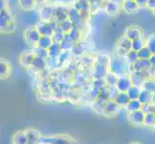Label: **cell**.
Here are the masks:
<instances>
[{
    "label": "cell",
    "instance_id": "obj_50",
    "mask_svg": "<svg viewBox=\"0 0 155 144\" xmlns=\"http://www.w3.org/2000/svg\"><path fill=\"white\" fill-rule=\"evenodd\" d=\"M142 110L145 114H155V103H150L147 105H143Z\"/></svg>",
    "mask_w": 155,
    "mask_h": 144
},
{
    "label": "cell",
    "instance_id": "obj_41",
    "mask_svg": "<svg viewBox=\"0 0 155 144\" xmlns=\"http://www.w3.org/2000/svg\"><path fill=\"white\" fill-rule=\"evenodd\" d=\"M146 46V40L143 38L137 39L135 40H132V50H134L136 52L140 51L142 48Z\"/></svg>",
    "mask_w": 155,
    "mask_h": 144
},
{
    "label": "cell",
    "instance_id": "obj_9",
    "mask_svg": "<svg viewBox=\"0 0 155 144\" xmlns=\"http://www.w3.org/2000/svg\"><path fill=\"white\" fill-rule=\"evenodd\" d=\"M132 87V82L131 79L128 75H124L119 77L117 83L116 85V88L119 92H127L128 89Z\"/></svg>",
    "mask_w": 155,
    "mask_h": 144
},
{
    "label": "cell",
    "instance_id": "obj_4",
    "mask_svg": "<svg viewBox=\"0 0 155 144\" xmlns=\"http://www.w3.org/2000/svg\"><path fill=\"white\" fill-rule=\"evenodd\" d=\"M41 35L39 33V31L37 30L35 26H30L27 29H25L24 31V40L26 41V43L34 46H37V43L41 38Z\"/></svg>",
    "mask_w": 155,
    "mask_h": 144
},
{
    "label": "cell",
    "instance_id": "obj_27",
    "mask_svg": "<svg viewBox=\"0 0 155 144\" xmlns=\"http://www.w3.org/2000/svg\"><path fill=\"white\" fill-rule=\"evenodd\" d=\"M13 144H28L27 136L25 135V132L18 131L14 135L12 138Z\"/></svg>",
    "mask_w": 155,
    "mask_h": 144
},
{
    "label": "cell",
    "instance_id": "obj_43",
    "mask_svg": "<svg viewBox=\"0 0 155 144\" xmlns=\"http://www.w3.org/2000/svg\"><path fill=\"white\" fill-rule=\"evenodd\" d=\"M68 37L71 38L74 42H78L81 40V38H82V32L80 31L79 29H76V28H73L69 33H68Z\"/></svg>",
    "mask_w": 155,
    "mask_h": 144
},
{
    "label": "cell",
    "instance_id": "obj_52",
    "mask_svg": "<svg viewBox=\"0 0 155 144\" xmlns=\"http://www.w3.org/2000/svg\"><path fill=\"white\" fill-rule=\"evenodd\" d=\"M147 7L153 11L155 9V0H147Z\"/></svg>",
    "mask_w": 155,
    "mask_h": 144
},
{
    "label": "cell",
    "instance_id": "obj_46",
    "mask_svg": "<svg viewBox=\"0 0 155 144\" xmlns=\"http://www.w3.org/2000/svg\"><path fill=\"white\" fill-rule=\"evenodd\" d=\"M92 87L94 88H97V89H103L104 88L107 87L106 82L104 79H94L92 80Z\"/></svg>",
    "mask_w": 155,
    "mask_h": 144
},
{
    "label": "cell",
    "instance_id": "obj_2",
    "mask_svg": "<svg viewBox=\"0 0 155 144\" xmlns=\"http://www.w3.org/2000/svg\"><path fill=\"white\" fill-rule=\"evenodd\" d=\"M39 144H73L71 137L68 136H41Z\"/></svg>",
    "mask_w": 155,
    "mask_h": 144
},
{
    "label": "cell",
    "instance_id": "obj_36",
    "mask_svg": "<svg viewBox=\"0 0 155 144\" xmlns=\"http://www.w3.org/2000/svg\"><path fill=\"white\" fill-rule=\"evenodd\" d=\"M107 87H116V85L117 83V80H119V76H117L116 74L112 73V72H108L107 75L104 78Z\"/></svg>",
    "mask_w": 155,
    "mask_h": 144
},
{
    "label": "cell",
    "instance_id": "obj_3",
    "mask_svg": "<svg viewBox=\"0 0 155 144\" xmlns=\"http://www.w3.org/2000/svg\"><path fill=\"white\" fill-rule=\"evenodd\" d=\"M128 76L131 79L132 86H136L141 88L143 87V83H145L147 79H150L148 70L147 71H132Z\"/></svg>",
    "mask_w": 155,
    "mask_h": 144
},
{
    "label": "cell",
    "instance_id": "obj_39",
    "mask_svg": "<svg viewBox=\"0 0 155 144\" xmlns=\"http://www.w3.org/2000/svg\"><path fill=\"white\" fill-rule=\"evenodd\" d=\"M142 88L145 89V90H147V91H149L150 93L155 95V80L154 79H147V81L143 83Z\"/></svg>",
    "mask_w": 155,
    "mask_h": 144
},
{
    "label": "cell",
    "instance_id": "obj_45",
    "mask_svg": "<svg viewBox=\"0 0 155 144\" xmlns=\"http://www.w3.org/2000/svg\"><path fill=\"white\" fill-rule=\"evenodd\" d=\"M139 60V57H138V52L134 51V50H130L129 52L127 53V55L125 57V61L130 63V65H133L135 62H137Z\"/></svg>",
    "mask_w": 155,
    "mask_h": 144
},
{
    "label": "cell",
    "instance_id": "obj_28",
    "mask_svg": "<svg viewBox=\"0 0 155 144\" xmlns=\"http://www.w3.org/2000/svg\"><path fill=\"white\" fill-rule=\"evenodd\" d=\"M48 51V58H58L60 56V54L63 52L60 43H56V42H53L52 45L47 49Z\"/></svg>",
    "mask_w": 155,
    "mask_h": 144
},
{
    "label": "cell",
    "instance_id": "obj_56",
    "mask_svg": "<svg viewBox=\"0 0 155 144\" xmlns=\"http://www.w3.org/2000/svg\"><path fill=\"white\" fill-rule=\"evenodd\" d=\"M152 12H153V14H154V15H155V9H154V10H153V11H152Z\"/></svg>",
    "mask_w": 155,
    "mask_h": 144
},
{
    "label": "cell",
    "instance_id": "obj_14",
    "mask_svg": "<svg viewBox=\"0 0 155 144\" xmlns=\"http://www.w3.org/2000/svg\"><path fill=\"white\" fill-rule=\"evenodd\" d=\"M119 110H120V107L117 106V104L115 102V100L110 99V100L107 101L106 104H105L103 114L106 116H109V117L114 116L119 113Z\"/></svg>",
    "mask_w": 155,
    "mask_h": 144
},
{
    "label": "cell",
    "instance_id": "obj_34",
    "mask_svg": "<svg viewBox=\"0 0 155 144\" xmlns=\"http://www.w3.org/2000/svg\"><path fill=\"white\" fill-rule=\"evenodd\" d=\"M15 30V23L14 22H5L3 20H0V32L2 33H13Z\"/></svg>",
    "mask_w": 155,
    "mask_h": 144
},
{
    "label": "cell",
    "instance_id": "obj_49",
    "mask_svg": "<svg viewBox=\"0 0 155 144\" xmlns=\"http://www.w3.org/2000/svg\"><path fill=\"white\" fill-rule=\"evenodd\" d=\"M34 54L36 57H39L41 59H48V51L47 49H44V48H41V47H36V49L34 51Z\"/></svg>",
    "mask_w": 155,
    "mask_h": 144
},
{
    "label": "cell",
    "instance_id": "obj_23",
    "mask_svg": "<svg viewBox=\"0 0 155 144\" xmlns=\"http://www.w3.org/2000/svg\"><path fill=\"white\" fill-rule=\"evenodd\" d=\"M11 73V65L5 59H0V79L7 78Z\"/></svg>",
    "mask_w": 155,
    "mask_h": 144
},
{
    "label": "cell",
    "instance_id": "obj_29",
    "mask_svg": "<svg viewBox=\"0 0 155 144\" xmlns=\"http://www.w3.org/2000/svg\"><path fill=\"white\" fill-rule=\"evenodd\" d=\"M107 101H104L100 98H97V100H94L93 102V110L95 114H103L104 111V107Z\"/></svg>",
    "mask_w": 155,
    "mask_h": 144
},
{
    "label": "cell",
    "instance_id": "obj_22",
    "mask_svg": "<svg viewBox=\"0 0 155 144\" xmlns=\"http://www.w3.org/2000/svg\"><path fill=\"white\" fill-rule=\"evenodd\" d=\"M31 68L34 69V70L39 74L41 71L45 70V69L47 68L46 60H45V59H41V58H39V57H35V60L33 62V65H32Z\"/></svg>",
    "mask_w": 155,
    "mask_h": 144
},
{
    "label": "cell",
    "instance_id": "obj_53",
    "mask_svg": "<svg viewBox=\"0 0 155 144\" xmlns=\"http://www.w3.org/2000/svg\"><path fill=\"white\" fill-rule=\"evenodd\" d=\"M7 8V1L6 0H0V11H3Z\"/></svg>",
    "mask_w": 155,
    "mask_h": 144
},
{
    "label": "cell",
    "instance_id": "obj_24",
    "mask_svg": "<svg viewBox=\"0 0 155 144\" xmlns=\"http://www.w3.org/2000/svg\"><path fill=\"white\" fill-rule=\"evenodd\" d=\"M117 47L124 50L126 52H129L132 49V40H130L127 37L124 36L120 37L117 42Z\"/></svg>",
    "mask_w": 155,
    "mask_h": 144
},
{
    "label": "cell",
    "instance_id": "obj_42",
    "mask_svg": "<svg viewBox=\"0 0 155 144\" xmlns=\"http://www.w3.org/2000/svg\"><path fill=\"white\" fill-rule=\"evenodd\" d=\"M51 38L53 41L56 42V43H61L64 40V38H65V34H64V32L58 27L56 30H54V33H53Z\"/></svg>",
    "mask_w": 155,
    "mask_h": 144
},
{
    "label": "cell",
    "instance_id": "obj_38",
    "mask_svg": "<svg viewBox=\"0 0 155 144\" xmlns=\"http://www.w3.org/2000/svg\"><path fill=\"white\" fill-rule=\"evenodd\" d=\"M59 28L64 32V34H68L74 28V26H73V23L71 22V21L68 18L67 20L63 21L62 23L59 24Z\"/></svg>",
    "mask_w": 155,
    "mask_h": 144
},
{
    "label": "cell",
    "instance_id": "obj_40",
    "mask_svg": "<svg viewBox=\"0 0 155 144\" xmlns=\"http://www.w3.org/2000/svg\"><path fill=\"white\" fill-rule=\"evenodd\" d=\"M146 46L151 52L152 55H155V34H152L146 39Z\"/></svg>",
    "mask_w": 155,
    "mask_h": 144
},
{
    "label": "cell",
    "instance_id": "obj_19",
    "mask_svg": "<svg viewBox=\"0 0 155 144\" xmlns=\"http://www.w3.org/2000/svg\"><path fill=\"white\" fill-rule=\"evenodd\" d=\"M73 7L80 13H91V3L89 0H76Z\"/></svg>",
    "mask_w": 155,
    "mask_h": 144
},
{
    "label": "cell",
    "instance_id": "obj_18",
    "mask_svg": "<svg viewBox=\"0 0 155 144\" xmlns=\"http://www.w3.org/2000/svg\"><path fill=\"white\" fill-rule=\"evenodd\" d=\"M25 132V135L27 136L28 144H39V139L41 137L40 133L35 129H27Z\"/></svg>",
    "mask_w": 155,
    "mask_h": 144
},
{
    "label": "cell",
    "instance_id": "obj_57",
    "mask_svg": "<svg viewBox=\"0 0 155 144\" xmlns=\"http://www.w3.org/2000/svg\"><path fill=\"white\" fill-rule=\"evenodd\" d=\"M154 115H155V114H154Z\"/></svg>",
    "mask_w": 155,
    "mask_h": 144
},
{
    "label": "cell",
    "instance_id": "obj_13",
    "mask_svg": "<svg viewBox=\"0 0 155 144\" xmlns=\"http://www.w3.org/2000/svg\"><path fill=\"white\" fill-rule=\"evenodd\" d=\"M87 47H88L87 42L82 41V40L76 42V43L73 45V47L71 48V55L75 56L77 58H81L82 56H84L85 53L87 52V50H88Z\"/></svg>",
    "mask_w": 155,
    "mask_h": 144
},
{
    "label": "cell",
    "instance_id": "obj_26",
    "mask_svg": "<svg viewBox=\"0 0 155 144\" xmlns=\"http://www.w3.org/2000/svg\"><path fill=\"white\" fill-rule=\"evenodd\" d=\"M114 100L120 108H125L127 104L130 102V98L127 92H119V94L117 95V97Z\"/></svg>",
    "mask_w": 155,
    "mask_h": 144
},
{
    "label": "cell",
    "instance_id": "obj_21",
    "mask_svg": "<svg viewBox=\"0 0 155 144\" xmlns=\"http://www.w3.org/2000/svg\"><path fill=\"white\" fill-rule=\"evenodd\" d=\"M111 60H112V58L110 57L109 54H107V53H98V54L94 57V63L109 67Z\"/></svg>",
    "mask_w": 155,
    "mask_h": 144
},
{
    "label": "cell",
    "instance_id": "obj_55",
    "mask_svg": "<svg viewBox=\"0 0 155 144\" xmlns=\"http://www.w3.org/2000/svg\"><path fill=\"white\" fill-rule=\"evenodd\" d=\"M130 144H141V143H139V142H132V143H130Z\"/></svg>",
    "mask_w": 155,
    "mask_h": 144
},
{
    "label": "cell",
    "instance_id": "obj_11",
    "mask_svg": "<svg viewBox=\"0 0 155 144\" xmlns=\"http://www.w3.org/2000/svg\"><path fill=\"white\" fill-rule=\"evenodd\" d=\"M54 12H55V7L54 6H44L40 10V18L42 21H47L50 22L53 20V17H54Z\"/></svg>",
    "mask_w": 155,
    "mask_h": 144
},
{
    "label": "cell",
    "instance_id": "obj_12",
    "mask_svg": "<svg viewBox=\"0 0 155 144\" xmlns=\"http://www.w3.org/2000/svg\"><path fill=\"white\" fill-rule=\"evenodd\" d=\"M124 36L127 37L130 40H135L137 39L143 38V31L140 27H138V26L132 25L126 28Z\"/></svg>",
    "mask_w": 155,
    "mask_h": 144
},
{
    "label": "cell",
    "instance_id": "obj_35",
    "mask_svg": "<svg viewBox=\"0 0 155 144\" xmlns=\"http://www.w3.org/2000/svg\"><path fill=\"white\" fill-rule=\"evenodd\" d=\"M74 44H75V42H74L71 38H69L68 34H65V38H64V40L60 43L61 48H62L63 51H71Z\"/></svg>",
    "mask_w": 155,
    "mask_h": 144
},
{
    "label": "cell",
    "instance_id": "obj_25",
    "mask_svg": "<svg viewBox=\"0 0 155 144\" xmlns=\"http://www.w3.org/2000/svg\"><path fill=\"white\" fill-rule=\"evenodd\" d=\"M153 98H154V94L142 88L138 100L142 103V105H147V104L153 103Z\"/></svg>",
    "mask_w": 155,
    "mask_h": 144
},
{
    "label": "cell",
    "instance_id": "obj_15",
    "mask_svg": "<svg viewBox=\"0 0 155 144\" xmlns=\"http://www.w3.org/2000/svg\"><path fill=\"white\" fill-rule=\"evenodd\" d=\"M35 54L34 52H23L19 57V63L23 67L29 68L33 65V62L35 60Z\"/></svg>",
    "mask_w": 155,
    "mask_h": 144
},
{
    "label": "cell",
    "instance_id": "obj_33",
    "mask_svg": "<svg viewBox=\"0 0 155 144\" xmlns=\"http://www.w3.org/2000/svg\"><path fill=\"white\" fill-rule=\"evenodd\" d=\"M71 51H63L60 54V56L58 57V62H59V65H60V67L67 66L68 62L71 61Z\"/></svg>",
    "mask_w": 155,
    "mask_h": 144
},
{
    "label": "cell",
    "instance_id": "obj_54",
    "mask_svg": "<svg viewBox=\"0 0 155 144\" xmlns=\"http://www.w3.org/2000/svg\"><path fill=\"white\" fill-rule=\"evenodd\" d=\"M149 62H150V66L153 69H155V55H151V57L148 59Z\"/></svg>",
    "mask_w": 155,
    "mask_h": 144
},
{
    "label": "cell",
    "instance_id": "obj_20",
    "mask_svg": "<svg viewBox=\"0 0 155 144\" xmlns=\"http://www.w3.org/2000/svg\"><path fill=\"white\" fill-rule=\"evenodd\" d=\"M122 8L125 11L127 14H135L138 12L139 6L135 2V0H124L122 2Z\"/></svg>",
    "mask_w": 155,
    "mask_h": 144
},
{
    "label": "cell",
    "instance_id": "obj_6",
    "mask_svg": "<svg viewBox=\"0 0 155 144\" xmlns=\"http://www.w3.org/2000/svg\"><path fill=\"white\" fill-rule=\"evenodd\" d=\"M37 30L39 31L41 36H45V37H52L53 33H54V28H53L51 22H47V21H42L40 20L38 23L35 25Z\"/></svg>",
    "mask_w": 155,
    "mask_h": 144
},
{
    "label": "cell",
    "instance_id": "obj_16",
    "mask_svg": "<svg viewBox=\"0 0 155 144\" xmlns=\"http://www.w3.org/2000/svg\"><path fill=\"white\" fill-rule=\"evenodd\" d=\"M120 4L115 0H109L108 2L105 4V13L109 15H116L120 12Z\"/></svg>",
    "mask_w": 155,
    "mask_h": 144
},
{
    "label": "cell",
    "instance_id": "obj_58",
    "mask_svg": "<svg viewBox=\"0 0 155 144\" xmlns=\"http://www.w3.org/2000/svg\"><path fill=\"white\" fill-rule=\"evenodd\" d=\"M154 128H155V127H154Z\"/></svg>",
    "mask_w": 155,
    "mask_h": 144
},
{
    "label": "cell",
    "instance_id": "obj_44",
    "mask_svg": "<svg viewBox=\"0 0 155 144\" xmlns=\"http://www.w3.org/2000/svg\"><path fill=\"white\" fill-rule=\"evenodd\" d=\"M143 125L147 127H155V115L154 114H145V119H143Z\"/></svg>",
    "mask_w": 155,
    "mask_h": 144
},
{
    "label": "cell",
    "instance_id": "obj_1",
    "mask_svg": "<svg viewBox=\"0 0 155 144\" xmlns=\"http://www.w3.org/2000/svg\"><path fill=\"white\" fill-rule=\"evenodd\" d=\"M128 62L124 61V59L120 58H112L109 65V71L116 74L117 76H124L126 75V67Z\"/></svg>",
    "mask_w": 155,
    "mask_h": 144
},
{
    "label": "cell",
    "instance_id": "obj_31",
    "mask_svg": "<svg viewBox=\"0 0 155 144\" xmlns=\"http://www.w3.org/2000/svg\"><path fill=\"white\" fill-rule=\"evenodd\" d=\"M53 40L51 37H45V36H41L38 43H37V47H41L44 48V49H48V48L52 45L53 43Z\"/></svg>",
    "mask_w": 155,
    "mask_h": 144
},
{
    "label": "cell",
    "instance_id": "obj_7",
    "mask_svg": "<svg viewBox=\"0 0 155 144\" xmlns=\"http://www.w3.org/2000/svg\"><path fill=\"white\" fill-rule=\"evenodd\" d=\"M127 119L130 123L135 127H140L143 125V119H145V113L141 110L133 111V113H128Z\"/></svg>",
    "mask_w": 155,
    "mask_h": 144
},
{
    "label": "cell",
    "instance_id": "obj_10",
    "mask_svg": "<svg viewBox=\"0 0 155 144\" xmlns=\"http://www.w3.org/2000/svg\"><path fill=\"white\" fill-rule=\"evenodd\" d=\"M68 18V9H67L64 6H56L54 17H53L52 21H55L58 24H60L63 21L67 20Z\"/></svg>",
    "mask_w": 155,
    "mask_h": 144
},
{
    "label": "cell",
    "instance_id": "obj_8",
    "mask_svg": "<svg viewBox=\"0 0 155 144\" xmlns=\"http://www.w3.org/2000/svg\"><path fill=\"white\" fill-rule=\"evenodd\" d=\"M90 72H91V77H92V80H94V79H104L105 76L107 75V73L109 72V67L94 63V66L90 69Z\"/></svg>",
    "mask_w": 155,
    "mask_h": 144
},
{
    "label": "cell",
    "instance_id": "obj_48",
    "mask_svg": "<svg viewBox=\"0 0 155 144\" xmlns=\"http://www.w3.org/2000/svg\"><path fill=\"white\" fill-rule=\"evenodd\" d=\"M0 20H3L5 22H14V19H13V17L12 14H11L7 9H5L3 11H0Z\"/></svg>",
    "mask_w": 155,
    "mask_h": 144
},
{
    "label": "cell",
    "instance_id": "obj_5",
    "mask_svg": "<svg viewBox=\"0 0 155 144\" xmlns=\"http://www.w3.org/2000/svg\"><path fill=\"white\" fill-rule=\"evenodd\" d=\"M68 19L73 23L74 28L82 30V25L84 24V21L81 18V14L79 11H77L74 7L68 9Z\"/></svg>",
    "mask_w": 155,
    "mask_h": 144
},
{
    "label": "cell",
    "instance_id": "obj_32",
    "mask_svg": "<svg viewBox=\"0 0 155 144\" xmlns=\"http://www.w3.org/2000/svg\"><path fill=\"white\" fill-rule=\"evenodd\" d=\"M19 7L23 11H32L37 5V0H18Z\"/></svg>",
    "mask_w": 155,
    "mask_h": 144
},
{
    "label": "cell",
    "instance_id": "obj_51",
    "mask_svg": "<svg viewBox=\"0 0 155 144\" xmlns=\"http://www.w3.org/2000/svg\"><path fill=\"white\" fill-rule=\"evenodd\" d=\"M135 2L137 3L139 8H143V7H147V0H135Z\"/></svg>",
    "mask_w": 155,
    "mask_h": 144
},
{
    "label": "cell",
    "instance_id": "obj_17",
    "mask_svg": "<svg viewBox=\"0 0 155 144\" xmlns=\"http://www.w3.org/2000/svg\"><path fill=\"white\" fill-rule=\"evenodd\" d=\"M150 67L151 66L149 60H142V59H139L132 65L133 71H147Z\"/></svg>",
    "mask_w": 155,
    "mask_h": 144
},
{
    "label": "cell",
    "instance_id": "obj_47",
    "mask_svg": "<svg viewBox=\"0 0 155 144\" xmlns=\"http://www.w3.org/2000/svg\"><path fill=\"white\" fill-rule=\"evenodd\" d=\"M151 55H152L151 52L149 51V49L147 46L142 48L140 51H138V57L139 59H142V60H148L151 57Z\"/></svg>",
    "mask_w": 155,
    "mask_h": 144
},
{
    "label": "cell",
    "instance_id": "obj_30",
    "mask_svg": "<svg viewBox=\"0 0 155 144\" xmlns=\"http://www.w3.org/2000/svg\"><path fill=\"white\" fill-rule=\"evenodd\" d=\"M142 108H143L142 103L137 99V100H130V102L127 104V106L124 109L127 110V113H133V111L141 110Z\"/></svg>",
    "mask_w": 155,
    "mask_h": 144
},
{
    "label": "cell",
    "instance_id": "obj_37",
    "mask_svg": "<svg viewBox=\"0 0 155 144\" xmlns=\"http://www.w3.org/2000/svg\"><path fill=\"white\" fill-rule=\"evenodd\" d=\"M141 90H142L141 88L136 87V86H132L127 91V94L129 96L130 100H137L139 98V96H140Z\"/></svg>",
    "mask_w": 155,
    "mask_h": 144
}]
</instances>
